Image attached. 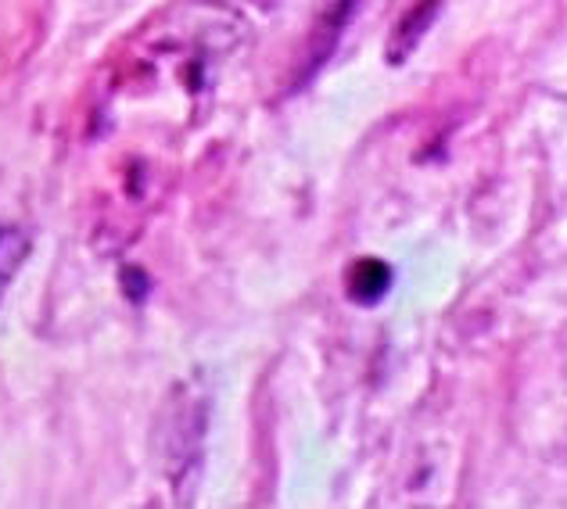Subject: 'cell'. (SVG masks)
I'll return each mask as SVG.
<instances>
[{
    "label": "cell",
    "mask_w": 567,
    "mask_h": 509,
    "mask_svg": "<svg viewBox=\"0 0 567 509\" xmlns=\"http://www.w3.org/2000/svg\"><path fill=\"white\" fill-rule=\"evenodd\" d=\"M392 266L381 262V259H360L352 269H349V298L360 305H374L381 302V298L388 294V288H392Z\"/></svg>",
    "instance_id": "obj_2"
},
{
    "label": "cell",
    "mask_w": 567,
    "mask_h": 509,
    "mask_svg": "<svg viewBox=\"0 0 567 509\" xmlns=\"http://www.w3.org/2000/svg\"><path fill=\"white\" fill-rule=\"evenodd\" d=\"M123 291L133 298V302H144V294L152 291V280H147L137 266H126L123 269Z\"/></svg>",
    "instance_id": "obj_5"
},
{
    "label": "cell",
    "mask_w": 567,
    "mask_h": 509,
    "mask_svg": "<svg viewBox=\"0 0 567 509\" xmlns=\"http://www.w3.org/2000/svg\"><path fill=\"white\" fill-rule=\"evenodd\" d=\"M355 8H360V0H338V4L331 8V14L323 19V25H320V51H317V58H312V69L309 72H317V65L320 62H327V54H331V48L338 43V37L346 33V25L352 22V14H355Z\"/></svg>",
    "instance_id": "obj_3"
},
{
    "label": "cell",
    "mask_w": 567,
    "mask_h": 509,
    "mask_svg": "<svg viewBox=\"0 0 567 509\" xmlns=\"http://www.w3.org/2000/svg\"><path fill=\"white\" fill-rule=\"evenodd\" d=\"M442 11V0H413L406 14L392 29V43H388V65H406L410 54L421 48V40L431 25H435Z\"/></svg>",
    "instance_id": "obj_1"
},
{
    "label": "cell",
    "mask_w": 567,
    "mask_h": 509,
    "mask_svg": "<svg viewBox=\"0 0 567 509\" xmlns=\"http://www.w3.org/2000/svg\"><path fill=\"white\" fill-rule=\"evenodd\" d=\"M25 254H29V241L19 230H0V298H4L14 269L22 266Z\"/></svg>",
    "instance_id": "obj_4"
}]
</instances>
